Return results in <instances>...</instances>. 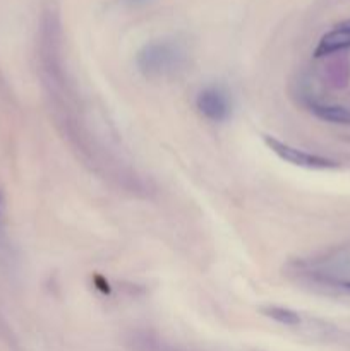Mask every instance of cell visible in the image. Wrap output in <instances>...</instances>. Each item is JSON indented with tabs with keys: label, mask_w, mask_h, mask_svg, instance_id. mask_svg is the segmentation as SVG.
Returning a JSON list of instances; mask_svg holds the SVG:
<instances>
[{
	"label": "cell",
	"mask_w": 350,
	"mask_h": 351,
	"mask_svg": "<svg viewBox=\"0 0 350 351\" xmlns=\"http://www.w3.org/2000/svg\"><path fill=\"white\" fill-rule=\"evenodd\" d=\"M185 51L178 41L156 40L144 45L137 53V67L146 75H163L184 64Z\"/></svg>",
	"instance_id": "1"
},
{
	"label": "cell",
	"mask_w": 350,
	"mask_h": 351,
	"mask_svg": "<svg viewBox=\"0 0 350 351\" xmlns=\"http://www.w3.org/2000/svg\"><path fill=\"white\" fill-rule=\"evenodd\" d=\"M264 144L271 149V153L277 154L280 160L287 161V163L295 165V167L311 168V170H328V168H336L338 163L329 158L319 156V154L307 153V151L297 149V147L290 146V144L283 143V141L277 139L271 136H263Z\"/></svg>",
	"instance_id": "2"
},
{
	"label": "cell",
	"mask_w": 350,
	"mask_h": 351,
	"mask_svg": "<svg viewBox=\"0 0 350 351\" xmlns=\"http://www.w3.org/2000/svg\"><path fill=\"white\" fill-rule=\"evenodd\" d=\"M196 106H198L199 113L211 122H225L232 112V103H230L226 93L215 86L199 93L196 98Z\"/></svg>",
	"instance_id": "3"
},
{
	"label": "cell",
	"mask_w": 350,
	"mask_h": 351,
	"mask_svg": "<svg viewBox=\"0 0 350 351\" xmlns=\"http://www.w3.org/2000/svg\"><path fill=\"white\" fill-rule=\"evenodd\" d=\"M347 48H350V29H347L342 24H338L335 29L323 34L314 53L316 57H323V55L335 53V51L347 50Z\"/></svg>",
	"instance_id": "4"
},
{
	"label": "cell",
	"mask_w": 350,
	"mask_h": 351,
	"mask_svg": "<svg viewBox=\"0 0 350 351\" xmlns=\"http://www.w3.org/2000/svg\"><path fill=\"white\" fill-rule=\"evenodd\" d=\"M309 110L314 113L318 119L331 123H350V110L340 105H325V103L311 101Z\"/></svg>",
	"instance_id": "5"
},
{
	"label": "cell",
	"mask_w": 350,
	"mask_h": 351,
	"mask_svg": "<svg viewBox=\"0 0 350 351\" xmlns=\"http://www.w3.org/2000/svg\"><path fill=\"white\" fill-rule=\"evenodd\" d=\"M261 312H263L266 317L273 319V321L280 322V324L283 326H290V328H294V326L301 324V315H299L297 312L290 311V308L271 305V307H263L261 308Z\"/></svg>",
	"instance_id": "6"
},
{
	"label": "cell",
	"mask_w": 350,
	"mask_h": 351,
	"mask_svg": "<svg viewBox=\"0 0 350 351\" xmlns=\"http://www.w3.org/2000/svg\"><path fill=\"white\" fill-rule=\"evenodd\" d=\"M129 3H144V2H150V0H127Z\"/></svg>",
	"instance_id": "7"
},
{
	"label": "cell",
	"mask_w": 350,
	"mask_h": 351,
	"mask_svg": "<svg viewBox=\"0 0 350 351\" xmlns=\"http://www.w3.org/2000/svg\"><path fill=\"white\" fill-rule=\"evenodd\" d=\"M343 27H347V29H350V19L345 21V23H342Z\"/></svg>",
	"instance_id": "8"
},
{
	"label": "cell",
	"mask_w": 350,
	"mask_h": 351,
	"mask_svg": "<svg viewBox=\"0 0 350 351\" xmlns=\"http://www.w3.org/2000/svg\"><path fill=\"white\" fill-rule=\"evenodd\" d=\"M345 288H347V290L350 291V283H347V285H345Z\"/></svg>",
	"instance_id": "9"
},
{
	"label": "cell",
	"mask_w": 350,
	"mask_h": 351,
	"mask_svg": "<svg viewBox=\"0 0 350 351\" xmlns=\"http://www.w3.org/2000/svg\"><path fill=\"white\" fill-rule=\"evenodd\" d=\"M0 211H2V197H0Z\"/></svg>",
	"instance_id": "10"
}]
</instances>
